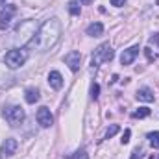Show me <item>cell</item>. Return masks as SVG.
I'll use <instances>...</instances> for the list:
<instances>
[{
    "label": "cell",
    "mask_w": 159,
    "mask_h": 159,
    "mask_svg": "<svg viewBox=\"0 0 159 159\" xmlns=\"http://www.w3.org/2000/svg\"><path fill=\"white\" fill-rule=\"evenodd\" d=\"M26 59H28V52L24 48H13V50H9L6 54L4 61H6V65L9 69H19V67H22L26 63Z\"/></svg>",
    "instance_id": "cell-3"
},
{
    "label": "cell",
    "mask_w": 159,
    "mask_h": 159,
    "mask_svg": "<svg viewBox=\"0 0 159 159\" xmlns=\"http://www.w3.org/2000/svg\"><path fill=\"white\" fill-rule=\"evenodd\" d=\"M150 159H159V154H154V156H152Z\"/></svg>",
    "instance_id": "cell-25"
},
{
    "label": "cell",
    "mask_w": 159,
    "mask_h": 159,
    "mask_svg": "<svg viewBox=\"0 0 159 159\" xmlns=\"http://www.w3.org/2000/svg\"><path fill=\"white\" fill-rule=\"evenodd\" d=\"M98 93H100V85H98V83H93V85H91V98L96 100V98H98Z\"/></svg>",
    "instance_id": "cell-18"
},
{
    "label": "cell",
    "mask_w": 159,
    "mask_h": 159,
    "mask_svg": "<svg viewBox=\"0 0 159 159\" xmlns=\"http://www.w3.org/2000/svg\"><path fill=\"white\" fill-rule=\"evenodd\" d=\"M48 83H50L52 89H61V87H63V76H61L57 70H52V72L48 74Z\"/></svg>",
    "instance_id": "cell-10"
},
{
    "label": "cell",
    "mask_w": 159,
    "mask_h": 159,
    "mask_svg": "<svg viewBox=\"0 0 159 159\" xmlns=\"http://www.w3.org/2000/svg\"><path fill=\"white\" fill-rule=\"evenodd\" d=\"M144 52H146V56H148V59L152 61V59H156V54H152V50L150 48H144Z\"/></svg>",
    "instance_id": "cell-23"
},
{
    "label": "cell",
    "mask_w": 159,
    "mask_h": 159,
    "mask_svg": "<svg viewBox=\"0 0 159 159\" xmlns=\"http://www.w3.org/2000/svg\"><path fill=\"white\" fill-rule=\"evenodd\" d=\"M37 122L43 128H50L54 124V117H52V113H50L48 107H39V111H37Z\"/></svg>",
    "instance_id": "cell-8"
},
{
    "label": "cell",
    "mask_w": 159,
    "mask_h": 159,
    "mask_svg": "<svg viewBox=\"0 0 159 159\" xmlns=\"http://www.w3.org/2000/svg\"><path fill=\"white\" fill-rule=\"evenodd\" d=\"M131 159H143V150L141 148H135L131 152Z\"/></svg>",
    "instance_id": "cell-19"
},
{
    "label": "cell",
    "mask_w": 159,
    "mask_h": 159,
    "mask_svg": "<svg viewBox=\"0 0 159 159\" xmlns=\"http://www.w3.org/2000/svg\"><path fill=\"white\" fill-rule=\"evenodd\" d=\"M59 35H61V22L59 19L54 17V19L44 20V24L39 28V32L35 34L30 44L39 52H46L59 41Z\"/></svg>",
    "instance_id": "cell-1"
},
{
    "label": "cell",
    "mask_w": 159,
    "mask_h": 159,
    "mask_svg": "<svg viewBox=\"0 0 159 159\" xmlns=\"http://www.w3.org/2000/svg\"><path fill=\"white\" fill-rule=\"evenodd\" d=\"M17 146H19V143H17L15 139H6V141L2 143V146H0V157L2 159L11 157V156L17 152Z\"/></svg>",
    "instance_id": "cell-5"
},
{
    "label": "cell",
    "mask_w": 159,
    "mask_h": 159,
    "mask_svg": "<svg viewBox=\"0 0 159 159\" xmlns=\"http://www.w3.org/2000/svg\"><path fill=\"white\" fill-rule=\"evenodd\" d=\"M15 11H17V7H15V6H6V9L0 13V30L9 28V24H11V19H13Z\"/></svg>",
    "instance_id": "cell-6"
},
{
    "label": "cell",
    "mask_w": 159,
    "mask_h": 159,
    "mask_svg": "<svg viewBox=\"0 0 159 159\" xmlns=\"http://www.w3.org/2000/svg\"><path fill=\"white\" fill-rule=\"evenodd\" d=\"M24 98H26V102L28 104H35L37 100H39V89H35V87H28L26 91H24Z\"/></svg>",
    "instance_id": "cell-12"
},
{
    "label": "cell",
    "mask_w": 159,
    "mask_h": 159,
    "mask_svg": "<svg viewBox=\"0 0 159 159\" xmlns=\"http://www.w3.org/2000/svg\"><path fill=\"white\" fill-rule=\"evenodd\" d=\"M80 61H81V54H80L78 50H72V52H69V54L65 56V63L69 65V69H70L72 72L80 70Z\"/></svg>",
    "instance_id": "cell-7"
},
{
    "label": "cell",
    "mask_w": 159,
    "mask_h": 159,
    "mask_svg": "<svg viewBox=\"0 0 159 159\" xmlns=\"http://www.w3.org/2000/svg\"><path fill=\"white\" fill-rule=\"evenodd\" d=\"M150 43H154V44H159V35H152V37H150Z\"/></svg>",
    "instance_id": "cell-24"
},
{
    "label": "cell",
    "mask_w": 159,
    "mask_h": 159,
    "mask_svg": "<svg viewBox=\"0 0 159 159\" xmlns=\"http://www.w3.org/2000/svg\"><path fill=\"white\" fill-rule=\"evenodd\" d=\"M124 4H126V0H111V6H115V7H120Z\"/></svg>",
    "instance_id": "cell-22"
},
{
    "label": "cell",
    "mask_w": 159,
    "mask_h": 159,
    "mask_svg": "<svg viewBox=\"0 0 159 159\" xmlns=\"http://www.w3.org/2000/svg\"><path fill=\"white\" fill-rule=\"evenodd\" d=\"M119 131H120L119 126H117V124H111V128H109V129L106 131V139H111V137H113V135H117Z\"/></svg>",
    "instance_id": "cell-17"
},
{
    "label": "cell",
    "mask_w": 159,
    "mask_h": 159,
    "mask_svg": "<svg viewBox=\"0 0 159 159\" xmlns=\"http://www.w3.org/2000/svg\"><path fill=\"white\" fill-rule=\"evenodd\" d=\"M137 100H141V102H154V93L148 87H143V89L137 91Z\"/></svg>",
    "instance_id": "cell-13"
},
{
    "label": "cell",
    "mask_w": 159,
    "mask_h": 159,
    "mask_svg": "<svg viewBox=\"0 0 159 159\" xmlns=\"http://www.w3.org/2000/svg\"><path fill=\"white\" fill-rule=\"evenodd\" d=\"M102 34H104V24H102V22H93V24L87 26V35H91V37H100Z\"/></svg>",
    "instance_id": "cell-11"
},
{
    "label": "cell",
    "mask_w": 159,
    "mask_h": 159,
    "mask_svg": "<svg viewBox=\"0 0 159 159\" xmlns=\"http://www.w3.org/2000/svg\"><path fill=\"white\" fill-rule=\"evenodd\" d=\"M4 119L9 122V126H19L22 120H24V109L20 106H11V107H6L4 109Z\"/></svg>",
    "instance_id": "cell-4"
},
{
    "label": "cell",
    "mask_w": 159,
    "mask_h": 159,
    "mask_svg": "<svg viewBox=\"0 0 159 159\" xmlns=\"http://www.w3.org/2000/svg\"><path fill=\"white\" fill-rule=\"evenodd\" d=\"M148 139H150V144H152L154 148H159V131L148 133Z\"/></svg>",
    "instance_id": "cell-15"
},
{
    "label": "cell",
    "mask_w": 159,
    "mask_h": 159,
    "mask_svg": "<svg viewBox=\"0 0 159 159\" xmlns=\"http://www.w3.org/2000/svg\"><path fill=\"white\" fill-rule=\"evenodd\" d=\"M129 135H131V131H129V129H126V131H124V135H122V139H120V141H122V144H128V143H129Z\"/></svg>",
    "instance_id": "cell-20"
},
{
    "label": "cell",
    "mask_w": 159,
    "mask_h": 159,
    "mask_svg": "<svg viewBox=\"0 0 159 159\" xmlns=\"http://www.w3.org/2000/svg\"><path fill=\"white\" fill-rule=\"evenodd\" d=\"M150 115V109L148 107H139L135 113H133V119H146Z\"/></svg>",
    "instance_id": "cell-14"
},
{
    "label": "cell",
    "mask_w": 159,
    "mask_h": 159,
    "mask_svg": "<svg viewBox=\"0 0 159 159\" xmlns=\"http://www.w3.org/2000/svg\"><path fill=\"white\" fill-rule=\"evenodd\" d=\"M113 56H115V52H113L111 44H109V43H104V44H100V46L94 50L93 59H91V65H93V67H98V65H102V63H107V61L113 59Z\"/></svg>",
    "instance_id": "cell-2"
},
{
    "label": "cell",
    "mask_w": 159,
    "mask_h": 159,
    "mask_svg": "<svg viewBox=\"0 0 159 159\" xmlns=\"http://www.w3.org/2000/svg\"><path fill=\"white\" fill-rule=\"evenodd\" d=\"M69 11H70V15H80V11H81V7H80V4L76 0H72V2H69Z\"/></svg>",
    "instance_id": "cell-16"
},
{
    "label": "cell",
    "mask_w": 159,
    "mask_h": 159,
    "mask_svg": "<svg viewBox=\"0 0 159 159\" xmlns=\"http://www.w3.org/2000/svg\"><path fill=\"white\" fill-rule=\"evenodd\" d=\"M139 46H131V48H128V50H124L122 52V56H120V63L122 65H131L133 63V59L139 56Z\"/></svg>",
    "instance_id": "cell-9"
},
{
    "label": "cell",
    "mask_w": 159,
    "mask_h": 159,
    "mask_svg": "<svg viewBox=\"0 0 159 159\" xmlns=\"http://www.w3.org/2000/svg\"><path fill=\"white\" fill-rule=\"evenodd\" d=\"M6 4V0H0V6H4Z\"/></svg>",
    "instance_id": "cell-27"
},
{
    "label": "cell",
    "mask_w": 159,
    "mask_h": 159,
    "mask_svg": "<svg viewBox=\"0 0 159 159\" xmlns=\"http://www.w3.org/2000/svg\"><path fill=\"white\" fill-rule=\"evenodd\" d=\"M72 159H87V154H85V150H80V152H76Z\"/></svg>",
    "instance_id": "cell-21"
},
{
    "label": "cell",
    "mask_w": 159,
    "mask_h": 159,
    "mask_svg": "<svg viewBox=\"0 0 159 159\" xmlns=\"http://www.w3.org/2000/svg\"><path fill=\"white\" fill-rule=\"evenodd\" d=\"M81 2H83V4H91V0H81Z\"/></svg>",
    "instance_id": "cell-26"
}]
</instances>
